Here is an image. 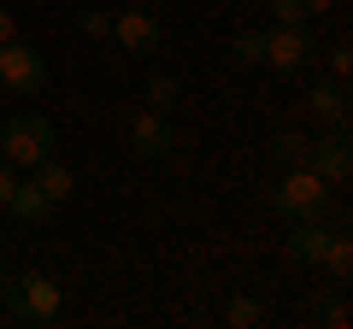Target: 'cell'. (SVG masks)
I'll return each mask as SVG.
<instances>
[{
    "label": "cell",
    "instance_id": "obj_23",
    "mask_svg": "<svg viewBox=\"0 0 353 329\" xmlns=\"http://www.w3.org/2000/svg\"><path fill=\"white\" fill-rule=\"evenodd\" d=\"M301 6H306V18H324L330 6H336V0H301Z\"/></svg>",
    "mask_w": 353,
    "mask_h": 329
},
{
    "label": "cell",
    "instance_id": "obj_9",
    "mask_svg": "<svg viewBox=\"0 0 353 329\" xmlns=\"http://www.w3.org/2000/svg\"><path fill=\"white\" fill-rule=\"evenodd\" d=\"M336 229L324 224V217H289V235H283V253L294 259V265H324V247Z\"/></svg>",
    "mask_w": 353,
    "mask_h": 329
},
{
    "label": "cell",
    "instance_id": "obj_19",
    "mask_svg": "<svg viewBox=\"0 0 353 329\" xmlns=\"http://www.w3.org/2000/svg\"><path fill=\"white\" fill-rule=\"evenodd\" d=\"M324 59H330V76H336V83H347V71H353V47H347V41H336Z\"/></svg>",
    "mask_w": 353,
    "mask_h": 329
},
{
    "label": "cell",
    "instance_id": "obj_21",
    "mask_svg": "<svg viewBox=\"0 0 353 329\" xmlns=\"http://www.w3.org/2000/svg\"><path fill=\"white\" fill-rule=\"evenodd\" d=\"M6 41H18V12L12 6H0V47H6Z\"/></svg>",
    "mask_w": 353,
    "mask_h": 329
},
{
    "label": "cell",
    "instance_id": "obj_24",
    "mask_svg": "<svg viewBox=\"0 0 353 329\" xmlns=\"http://www.w3.org/2000/svg\"><path fill=\"white\" fill-rule=\"evenodd\" d=\"M6 282H12V270H6V259H0V288H6Z\"/></svg>",
    "mask_w": 353,
    "mask_h": 329
},
{
    "label": "cell",
    "instance_id": "obj_5",
    "mask_svg": "<svg viewBox=\"0 0 353 329\" xmlns=\"http://www.w3.org/2000/svg\"><path fill=\"white\" fill-rule=\"evenodd\" d=\"M0 89L6 94H41L48 89V59L30 41H6L0 47Z\"/></svg>",
    "mask_w": 353,
    "mask_h": 329
},
{
    "label": "cell",
    "instance_id": "obj_20",
    "mask_svg": "<svg viewBox=\"0 0 353 329\" xmlns=\"http://www.w3.org/2000/svg\"><path fill=\"white\" fill-rule=\"evenodd\" d=\"M324 323H330V329H347V323H353V306L341 300V294H336V300L324 306Z\"/></svg>",
    "mask_w": 353,
    "mask_h": 329
},
{
    "label": "cell",
    "instance_id": "obj_2",
    "mask_svg": "<svg viewBox=\"0 0 353 329\" xmlns=\"http://www.w3.org/2000/svg\"><path fill=\"white\" fill-rule=\"evenodd\" d=\"M0 294H6V317L24 323V329H41V323H53L65 312V288L48 270H24V277H12Z\"/></svg>",
    "mask_w": 353,
    "mask_h": 329
},
{
    "label": "cell",
    "instance_id": "obj_8",
    "mask_svg": "<svg viewBox=\"0 0 353 329\" xmlns=\"http://www.w3.org/2000/svg\"><path fill=\"white\" fill-rule=\"evenodd\" d=\"M306 164H312V171L330 182V189H341V182L353 177V147H347V129L312 136V153H306Z\"/></svg>",
    "mask_w": 353,
    "mask_h": 329
},
{
    "label": "cell",
    "instance_id": "obj_15",
    "mask_svg": "<svg viewBox=\"0 0 353 329\" xmlns=\"http://www.w3.org/2000/svg\"><path fill=\"white\" fill-rule=\"evenodd\" d=\"M224 323L230 329H259L265 323V306L253 300V294H230V300H224Z\"/></svg>",
    "mask_w": 353,
    "mask_h": 329
},
{
    "label": "cell",
    "instance_id": "obj_22",
    "mask_svg": "<svg viewBox=\"0 0 353 329\" xmlns=\"http://www.w3.org/2000/svg\"><path fill=\"white\" fill-rule=\"evenodd\" d=\"M12 189H18V171H12V164H6V159H0V206L12 200Z\"/></svg>",
    "mask_w": 353,
    "mask_h": 329
},
{
    "label": "cell",
    "instance_id": "obj_11",
    "mask_svg": "<svg viewBox=\"0 0 353 329\" xmlns=\"http://www.w3.org/2000/svg\"><path fill=\"white\" fill-rule=\"evenodd\" d=\"M30 177H36V189L48 194L53 206H65V200H71V194H77V171H71V164L59 159V153H48V159H41L36 171H30Z\"/></svg>",
    "mask_w": 353,
    "mask_h": 329
},
{
    "label": "cell",
    "instance_id": "obj_1",
    "mask_svg": "<svg viewBox=\"0 0 353 329\" xmlns=\"http://www.w3.org/2000/svg\"><path fill=\"white\" fill-rule=\"evenodd\" d=\"M48 153H59V129H53L41 112L0 118V159L12 164V171H36Z\"/></svg>",
    "mask_w": 353,
    "mask_h": 329
},
{
    "label": "cell",
    "instance_id": "obj_18",
    "mask_svg": "<svg viewBox=\"0 0 353 329\" xmlns=\"http://www.w3.org/2000/svg\"><path fill=\"white\" fill-rule=\"evenodd\" d=\"M265 6H271V24H312L301 0H265Z\"/></svg>",
    "mask_w": 353,
    "mask_h": 329
},
{
    "label": "cell",
    "instance_id": "obj_14",
    "mask_svg": "<svg viewBox=\"0 0 353 329\" xmlns=\"http://www.w3.org/2000/svg\"><path fill=\"white\" fill-rule=\"evenodd\" d=\"M141 94H148V106H153V112H176V100H183V83H176L171 71H153Z\"/></svg>",
    "mask_w": 353,
    "mask_h": 329
},
{
    "label": "cell",
    "instance_id": "obj_6",
    "mask_svg": "<svg viewBox=\"0 0 353 329\" xmlns=\"http://www.w3.org/2000/svg\"><path fill=\"white\" fill-rule=\"evenodd\" d=\"M112 41L130 53V59H148V53L165 47V24L148 12V6H130V12L112 18Z\"/></svg>",
    "mask_w": 353,
    "mask_h": 329
},
{
    "label": "cell",
    "instance_id": "obj_17",
    "mask_svg": "<svg viewBox=\"0 0 353 329\" xmlns=\"http://www.w3.org/2000/svg\"><path fill=\"white\" fill-rule=\"evenodd\" d=\"M230 59H236V65H265V53H259V30H241V36L230 41Z\"/></svg>",
    "mask_w": 353,
    "mask_h": 329
},
{
    "label": "cell",
    "instance_id": "obj_7",
    "mask_svg": "<svg viewBox=\"0 0 353 329\" xmlns=\"http://www.w3.org/2000/svg\"><path fill=\"white\" fill-rule=\"evenodd\" d=\"M130 147H136L141 159H171V153H176V124H171V112H153V106L130 112Z\"/></svg>",
    "mask_w": 353,
    "mask_h": 329
},
{
    "label": "cell",
    "instance_id": "obj_13",
    "mask_svg": "<svg viewBox=\"0 0 353 329\" xmlns=\"http://www.w3.org/2000/svg\"><path fill=\"white\" fill-rule=\"evenodd\" d=\"M265 147H271V159L277 164H306V153H312V136H301V129H271V141H265Z\"/></svg>",
    "mask_w": 353,
    "mask_h": 329
},
{
    "label": "cell",
    "instance_id": "obj_4",
    "mask_svg": "<svg viewBox=\"0 0 353 329\" xmlns=\"http://www.w3.org/2000/svg\"><path fill=\"white\" fill-rule=\"evenodd\" d=\"M259 53L271 71H306L318 59V36H312V24H271V30H259Z\"/></svg>",
    "mask_w": 353,
    "mask_h": 329
},
{
    "label": "cell",
    "instance_id": "obj_3",
    "mask_svg": "<svg viewBox=\"0 0 353 329\" xmlns=\"http://www.w3.org/2000/svg\"><path fill=\"white\" fill-rule=\"evenodd\" d=\"M271 212L277 217H324V206H330V182L318 177L312 164H283V177L271 182Z\"/></svg>",
    "mask_w": 353,
    "mask_h": 329
},
{
    "label": "cell",
    "instance_id": "obj_10",
    "mask_svg": "<svg viewBox=\"0 0 353 329\" xmlns=\"http://www.w3.org/2000/svg\"><path fill=\"white\" fill-rule=\"evenodd\" d=\"M306 112L324 129H347V83H336V76L330 83H312L306 89Z\"/></svg>",
    "mask_w": 353,
    "mask_h": 329
},
{
    "label": "cell",
    "instance_id": "obj_12",
    "mask_svg": "<svg viewBox=\"0 0 353 329\" xmlns=\"http://www.w3.org/2000/svg\"><path fill=\"white\" fill-rule=\"evenodd\" d=\"M6 212H12L18 224H30V229H36V224H48V217H53V200L36 189V177H30V182L18 177V189H12V200H6Z\"/></svg>",
    "mask_w": 353,
    "mask_h": 329
},
{
    "label": "cell",
    "instance_id": "obj_16",
    "mask_svg": "<svg viewBox=\"0 0 353 329\" xmlns=\"http://www.w3.org/2000/svg\"><path fill=\"white\" fill-rule=\"evenodd\" d=\"M77 30H83L88 41H106L112 36V12H106V6H83V12H77Z\"/></svg>",
    "mask_w": 353,
    "mask_h": 329
}]
</instances>
